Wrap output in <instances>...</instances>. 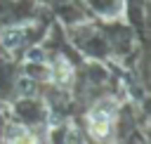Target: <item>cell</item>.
<instances>
[{
	"label": "cell",
	"mask_w": 151,
	"mask_h": 144,
	"mask_svg": "<svg viewBox=\"0 0 151 144\" xmlns=\"http://www.w3.org/2000/svg\"><path fill=\"white\" fill-rule=\"evenodd\" d=\"M54 78L57 83H68L71 80V66L66 59H59V71H54Z\"/></svg>",
	"instance_id": "2"
},
{
	"label": "cell",
	"mask_w": 151,
	"mask_h": 144,
	"mask_svg": "<svg viewBox=\"0 0 151 144\" xmlns=\"http://www.w3.org/2000/svg\"><path fill=\"white\" fill-rule=\"evenodd\" d=\"M116 116V109L113 106H99L94 111H90L87 120H90V130L94 137H106L109 130H111V120Z\"/></svg>",
	"instance_id": "1"
}]
</instances>
